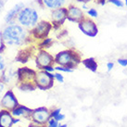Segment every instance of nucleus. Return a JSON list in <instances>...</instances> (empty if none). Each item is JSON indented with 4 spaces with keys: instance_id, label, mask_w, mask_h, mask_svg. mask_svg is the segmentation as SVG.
<instances>
[{
    "instance_id": "f257e3e1",
    "label": "nucleus",
    "mask_w": 127,
    "mask_h": 127,
    "mask_svg": "<svg viewBox=\"0 0 127 127\" xmlns=\"http://www.w3.org/2000/svg\"><path fill=\"white\" fill-rule=\"evenodd\" d=\"M4 42L7 46H22L28 40V32L18 24L7 26L2 32Z\"/></svg>"
},
{
    "instance_id": "f03ea898",
    "label": "nucleus",
    "mask_w": 127,
    "mask_h": 127,
    "mask_svg": "<svg viewBox=\"0 0 127 127\" xmlns=\"http://www.w3.org/2000/svg\"><path fill=\"white\" fill-rule=\"evenodd\" d=\"M55 63L59 66L66 67L74 70L82 62L81 55L76 50L70 48L57 53L54 57Z\"/></svg>"
},
{
    "instance_id": "7ed1b4c3",
    "label": "nucleus",
    "mask_w": 127,
    "mask_h": 127,
    "mask_svg": "<svg viewBox=\"0 0 127 127\" xmlns=\"http://www.w3.org/2000/svg\"><path fill=\"white\" fill-rule=\"evenodd\" d=\"M38 13L37 11L32 8V7H24L22 10L19 13L18 15V21L20 24L22 25L23 27H27V28H32L34 27L37 22H38Z\"/></svg>"
},
{
    "instance_id": "20e7f679",
    "label": "nucleus",
    "mask_w": 127,
    "mask_h": 127,
    "mask_svg": "<svg viewBox=\"0 0 127 127\" xmlns=\"http://www.w3.org/2000/svg\"><path fill=\"white\" fill-rule=\"evenodd\" d=\"M55 77L54 73H50L44 70L36 71L35 74V85L36 88L40 90H49L53 87Z\"/></svg>"
},
{
    "instance_id": "39448f33",
    "label": "nucleus",
    "mask_w": 127,
    "mask_h": 127,
    "mask_svg": "<svg viewBox=\"0 0 127 127\" xmlns=\"http://www.w3.org/2000/svg\"><path fill=\"white\" fill-rule=\"evenodd\" d=\"M53 28V25L49 21H41L37 22V24L32 29L31 31V35L35 39L38 40H44V39L47 38V35L50 32L51 29Z\"/></svg>"
},
{
    "instance_id": "423d86ee",
    "label": "nucleus",
    "mask_w": 127,
    "mask_h": 127,
    "mask_svg": "<svg viewBox=\"0 0 127 127\" xmlns=\"http://www.w3.org/2000/svg\"><path fill=\"white\" fill-rule=\"evenodd\" d=\"M36 71L28 67L20 68L17 70V83L19 85H35Z\"/></svg>"
},
{
    "instance_id": "0eeeda50",
    "label": "nucleus",
    "mask_w": 127,
    "mask_h": 127,
    "mask_svg": "<svg viewBox=\"0 0 127 127\" xmlns=\"http://www.w3.org/2000/svg\"><path fill=\"white\" fill-rule=\"evenodd\" d=\"M19 101L16 95L12 90H7L5 92L2 98L0 99V108L1 109H6L8 111H12L14 109H16L19 106Z\"/></svg>"
},
{
    "instance_id": "6e6552de",
    "label": "nucleus",
    "mask_w": 127,
    "mask_h": 127,
    "mask_svg": "<svg viewBox=\"0 0 127 127\" xmlns=\"http://www.w3.org/2000/svg\"><path fill=\"white\" fill-rule=\"evenodd\" d=\"M35 63L39 70H44L47 66H53L55 59L46 49H40L36 54Z\"/></svg>"
},
{
    "instance_id": "1a4fd4ad",
    "label": "nucleus",
    "mask_w": 127,
    "mask_h": 127,
    "mask_svg": "<svg viewBox=\"0 0 127 127\" xmlns=\"http://www.w3.org/2000/svg\"><path fill=\"white\" fill-rule=\"evenodd\" d=\"M50 118V110L46 107H39L32 109L31 115V121L38 124H46Z\"/></svg>"
},
{
    "instance_id": "9d476101",
    "label": "nucleus",
    "mask_w": 127,
    "mask_h": 127,
    "mask_svg": "<svg viewBox=\"0 0 127 127\" xmlns=\"http://www.w3.org/2000/svg\"><path fill=\"white\" fill-rule=\"evenodd\" d=\"M78 27L83 33H85V35L89 36V37H95L98 32V29H97V26L95 23V21H92L90 18H86V17L78 23Z\"/></svg>"
},
{
    "instance_id": "9b49d317",
    "label": "nucleus",
    "mask_w": 127,
    "mask_h": 127,
    "mask_svg": "<svg viewBox=\"0 0 127 127\" xmlns=\"http://www.w3.org/2000/svg\"><path fill=\"white\" fill-rule=\"evenodd\" d=\"M51 23L54 29H59L67 20V7L55 8L51 12Z\"/></svg>"
},
{
    "instance_id": "f8f14e48",
    "label": "nucleus",
    "mask_w": 127,
    "mask_h": 127,
    "mask_svg": "<svg viewBox=\"0 0 127 127\" xmlns=\"http://www.w3.org/2000/svg\"><path fill=\"white\" fill-rule=\"evenodd\" d=\"M85 14L80 7L74 5H70L67 7V20L72 22L79 23L81 21L85 19Z\"/></svg>"
},
{
    "instance_id": "ddd939ff",
    "label": "nucleus",
    "mask_w": 127,
    "mask_h": 127,
    "mask_svg": "<svg viewBox=\"0 0 127 127\" xmlns=\"http://www.w3.org/2000/svg\"><path fill=\"white\" fill-rule=\"evenodd\" d=\"M32 109L23 105H19L16 109L11 111V114L14 118H24L26 120L31 121V115H32Z\"/></svg>"
},
{
    "instance_id": "4468645a",
    "label": "nucleus",
    "mask_w": 127,
    "mask_h": 127,
    "mask_svg": "<svg viewBox=\"0 0 127 127\" xmlns=\"http://www.w3.org/2000/svg\"><path fill=\"white\" fill-rule=\"evenodd\" d=\"M23 8H24V4L23 3H19L16 6H14L10 10L7 12V14L6 15V18H5L6 22L9 23V25L14 24V21L16 20V18H18L19 13Z\"/></svg>"
},
{
    "instance_id": "2eb2a0df",
    "label": "nucleus",
    "mask_w": 127,
    "mask_h": 127,
    "mask_svg": "<svg viewBox=\"0 0 127 127\" xmlns=\"http://www.w3.org/2000/svg\"><path fill=\"white\" fill-rule=\"evenodd\" d=\"M14 119L10 111L0 109V127H12L14 125Z\"/></svg>"
},
{
    "instance_id": "dca6fc26",
    "label": "nucleus",
    "mask_w": 127,
    "mask_h": 127,
    "mask_svg": "<svg viewBox=\"0 0 127 127\" xmlns=\"http://www.w3.org/2000/svg\"><path fill=\"white\" fill-rule=\"evenodd\" d=\"M0 78L5 84L8 85L12 80H15V79L17 80V71H13L11 68L6 67Z\"/></svg>"
},
{
    "instance_id": "f3484780",
    "label": "nucleus",
    "mask_w": 127,
    "mask_h": 127,
    "mask_svg": "<svg viewBox=\"0 0 127 127\" xmlns=\"http://www.w3.org/2000/svg\"><path fill=\"white\" fill-rule=\"evenodd\" d=\"M39 2H41L42 6H45L47 8L55 9L63 7L66 0H39Z\"/></svg>"
},
{
    "instance_id": "a211bd4d",
    "label": "nucleus",
    "mask_w": 127,
    "mask_h": 127,
    "mask_svg": "<svg viewBox=\"0 0 127 127\" xmlns=\"http://www.w3.org/2000/svg\"><path fill=\"white\" fill-rule=\"evenodd\" d=\"M32 48L27 47L19 52L18 56L16 57V60L19 62H21V63H26L29 60V59L32 57Z\"/></svg>"
},
{
    "instance_id": "6ab92c4d",
    "label": "nucleus",
    "mask_w": 127,
    "mask_h": 127,
    "mask_svg": "<svg viewBox=\"0 0 127 127\" xmlns=\"http://www.w3.org/2000/svg\"><path fill=\"white\" fill-rule=\"evenodd\" d=\"M82 63L84 64L86 69L90 70L93 72H95L97 70V62L95 61V60L94 58H88V59H85V60H82Z\"/></svg>"
},
{
    "instance_id": "aec40b11",
    "label": "nucleus",
    "mask_w": 127,
    "mask_h": 127,
    "mask_svg": "<svg viewBox=\"0 0 127 127\" xmlns=\"http://www.w3.org/2000/svg\"><path fill=\"white\" fill-rule=\"evenodd\" d=\"M52 43H54L53 42V39H52V38H48V37H47V38L44 39V40H42V41H41L40 45H39V48H40V49L48 48V47H50V46H51Z\"/></svg>"
},
{
    "instance_id": "412c9836",
    "label": "nucleus",
    "mask_w": 127,
    "mask_h": 127,
    "mask_svg": "<svg viewBox=\"0 0 127 127\" xmlns=\"http://www.w3.org/2000/svg\"><path fill=\"white\" fill-rule=\"evenodd\" d=\"M60 124H59V122L53 118H50L49 121L47 122V124H46V126L47 127H59Z\"/></svg>"
},
{
    "instance_id": "4be33fe9",
    "label": "nucleus",
    "mask_w": 127,
    "mask_h": 127,
    "mask_svg": "<svg viewBox=\"0 0 127 127\" xmlns=\"http://www.w3.org/2000/svg\"><path fill=\"white\" fill-rule=\"evenodd\" d=\"M60 113H61V109H60V108H57V109H52V110H50V116H51V118L55 119L58 115H60Z\"/></svg>"
},
{
    "instance_id": "5701e85b",
    "label": "nucleus",
    "mask_w": 127,
    "mask_h": 127,
    "mask_svg": "<svg viewBox=\"0 0 127 127\" xmlns=\"http://www.w3.org/2000/svg\"><path fill=\"white\" fill-rule=\"evenodd\" d=\"M5 69H6V62H5L3 57L0 55V77H1V74H2Z\"/></svg>"
},
{
    "instance_id": "b1692460",
    "label": "nucleus",
    "mask_w": 127,
    "mask_h": 127,
    "mask_svg": "<svg viewBox=\"0 0 127 127\" xmlns=\"http://www.w3.org/2000/svg\"><path fill=\"white\" fill-rule=\"evenodd\" d=\"M55 70L58 71H63V72H72L73 71V70H71V69L62 67V66H57V67H55Z\"/></svg>"
},
{
    "instance_id": "393cba45",
    "label": "nucleus",
    "mask_w": 127,
    "mask_h": 127,
    "mask_svg": "<svg viewBox=\"0 0 127 127\" xmlns=\"http://www.w3.org/2000/svg\"><path fill=\"white\" fill-rule=\"evenodd\" d=\"M87 14L91 18H96L98 16V13H97V11H96L95 8H90V9H88L87 10Z\"/></svg>"
},
{
    "instance_id": "a878e982",
    "label": "nucleus",
    "mask_w": 127,
    "mask_h": 127,
    "mask_svg": "<svg viewBox=\"0 0 127 127\" xmlns=\"http://www.w3.org/2000/svg\"><path fill=\"white\" fill-rule=\"evenodd\" d=\"M108 2L113 4L114 6H116V7H124V4L123 3L121 0H108Z\"/></svg>"
},
{
    "instance_id": "bb28decb",
    "label": "nucleus",
    "mask_w": 127,
    "mask_h": 127,
    "mask_svg": "<svg viewBox=\"0 0 127 127\" xmlns=\"http://www.w3.org/2000/svg\"><path fill=\"white\" fill-rule=\"evenodd\" d=\"M54 77H55V80L58 81L59 83H61V84H62L64 82L63 75L60 73V72H55V73H54Z\"/></svg>"
},
{
    "instance_id": "cd10ccee",
    "label": "nucleus",
    "mask_w": 127,
    "mask_h": 127,
    "mask_svg": "<svg viewBox=\"0 0 127 127\" xmlns=\"http://www.w3.org/2000/svg\"><path fill=\"white\" fill-rule=\"evenodd\" d=\"M6 48V44L4 42L3 36H2V32H0V53H3V51Z\"/></svg>"
},
{
    "instance_id": "c85d7f7f",
    "label": "nucleus",
    "mask_w": 127,
    "mask_h": 127,
    "mask_svg": "<svg viewBox=\"0 0 127 127\" xmlns=\"http://www.w3.org/2000/svg\"><path fill=\"white\" fill-rule=\"evenodd\" d=\"M5 88H6V84L2 81L1 78H0V99L2 98V96L4 95L3 94H4V92H5Z\"/></svg>"
},
{
    "instance_id": "c756f323",
    "label": "nucleus",
    "mask_w": 127,
    "mask_h": 127,
    "mask_svg": "<svg viewBox=\"0 0 127 127\" xmlns=\"http://www.w3.org/2000/svg\"><path fill=\"white\" fill-rule=\"evenodd\" d=\"M117 61H118V63L120 64L121 66H123V67H126L127 66V59L122 58V59H119Z\"/></svg>"
},
{
    "instance_id": "7c9ffc66",
    "label": "nucleus",
    "mask_w": 127,
    "mask_h": 127,
    "mask_svg": "<svg viewBox=\"0 0 127 127\" xmlns=\"http://www.w3.org/2000/svg\"><path fill=\"white\" fill-rule=\"evenodd\" d=\"M44 71H47V72H50V73H54V71H56V70H55V67H54V66H47V67H46L44 69Z\"/></svg>"
},
{
    "instance_id": "2f4dec72",
    "label": "nucleus",
    "mask_w": 127,
    "mask_h": 127,
    "mask_svg": "<svg viewBox=\"0 0 127 127\" xmlns=\"http://www.w3.org/2000/svg\"><path fill=\"white\" fill-rule=\"evenodd\" d=\"M65 118H66L65 114H62V113H60V115H58V116L55 118V120H57L58 122H59V123H60V122H61V121L65 120Z\"/></svg>"
},
{
    "instance_id": "473e14b6",
    "label": "nucleus",
    "mask_w": 127,
    "mask_h": 127,
    "mask_svg": "<svg viewBox=\"0 0 127 127\" xmlns=\"http://www.w3.org/2000/svg\"><path fill=\"white\" fill-rule=\"evenodd\" d=\"M28 127H47L46 126V124H35V123H31V124H29Z\"/></svg>"
},
{
    "instance_id": "72a5a7b5",
    "label": "nucleus",
    "mask_w": 127,
    "mask_h": 127,
    "mask_svg": "<svg viewBox=\"0 0 127 127\" xmlns=\"http://www.w3.org/2000/svg\"><path fill=\"white\" fill-rule=\"evenodd\" d=\"M114 67V63L113 62H108L107 63V68H108V71H110Z\"/></svg>"
},
{
    "instance_id": "f704fd0d",
    "label": "nucleus",
    "mask_w": 127,
    "mask_h": 127,
    "mask_svg": "<svg viewBox=\"0 0 127 127\" xmlns=\"http://www.w3.org/2000/svg\"><path fill=\"white\" fill-rule=\"evenodd\" d=\"M4 4H5V0H0V12L2 11V8L4 7Z\"/></svg>"
},
{
    "instance_id": "c9c22d12",
    "label": "nucleus",
    "mask_w": 127,
    "mask_h": 127,
    "mask_svg": "<svg viewBox=\"0 0 127 127\" xmlns=\"http://www.w3.org/2000/svg\"><path fill=\"white\" fill-rule=\"evenodd\" d=\"M77 2H80V3H83V4H86L88 3V2H90L91 0H76Z\"/></svg>"
},
{
    "instance_id": "e433bc0d",
    "label": "nucleus",
    "mask_w": 127,
    "mask_h": 127,
    "mask_svg": "<svg viewBox=\"0 0 127 127\" xmlns=\"http://www.w3.org/2000/svg\"><path fill=\"white\" fill-rule=\"evenodd\" d=\"M83 9H88V7H87V6H86V4H83Z\"/></svg>"
},
{
    "instance_id": "4c0bfd02",
    "label": "nucleus",
    "mask_w": 127,
    "mask_h": 127,
    "mask_svg": "<svg viewBox=\"0 0 127 127\" xmlns=\"http://www.w3.org/2000/svg\"><path fill=\"white\" fill-rule=\"evenodd\" d=\"M59 127H68V124H60V125H59Z\"/></svg>"
},
{
    "instance_id": "58836bf2",
    "label": "nucleus",
    "mask_w": 127,
    "mask_h": 127,
    "mask_svg": "<svg viewBox=\"0 0 127 127\" xmlns=\"http://www.w3.org/2000/svg\"><path fill=\"white\" fill-rule=\"evenodd\" d=\"M124 1H125V2H124V5L127 7V0H124Z\"/></svg>"
}]
</instances>
